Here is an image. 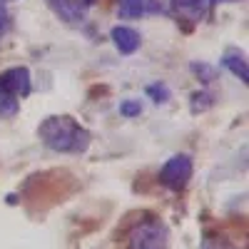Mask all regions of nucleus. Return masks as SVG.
<instances>
[{"mask_svg": "<svg viewBox=\"0 0 249 249\" xmlns=\"http://www.w3.org/2000/svg\"><path fill=\"white\" fill-rule=\"evenodd\" d=\"M37 137L48 150L57 155H82L92 142L90 130L72 115H48L37 124Z\"/></svg>", "mask_w": 249, "mask_h": 249, "instance_id": "obj_1", "label": "nucleus"}, {"mask_svg": "<svg viewBox=\"0 0 249 249\" xmlns=\"http://www.w3.org/2000/svg\"><path fill=\"white\" fill-rule=\"evenodd\" d=\"M33 92L30 70L25 65H15L0 72V117H15L20 112V100Z\"/></svg>", "mask_w": 249, "mask_h": 249, "instance_id": "obj_2", "label": "nucleus"}, {"mask_svg": "<svg viewBox=\"0 0 249 249\" xmlns=\"http://www.w3.org/2000/svg\"><path fill=\"white\" fill-rule=\"evenodd\" d=\"M127 249H170V227L162 217L140 219L127 237Z\"/></svg>", "mask_w": 249, "mask_h": 249, "instance_id": "obj_3", "label": "nucleus"}, {"mask_svg": "<svg viewBox=\"0 0 249 249\" xmlns=\"http://www.w3.org/2000/svg\"><path fill=\"white\" fill-rule=\"evenodd\" d=\"M195 175V162H192V155H172L167 162L160 167V184L164 187V190H170V192H184L187 190V184H190Z\"/></svg>", "mask_w": 249, "mask_h": 249, "instance_id": "obj_4", "label": "nucleus"}, {"mask_svg": "<svg viewBox=\"0 0 249 249\" xmlns=\"http://www.w3.org/2000/svg\"><path fill=\"white\" fill-rule=\"evenodd\" d=\"M97 0H45V5L65 25H82Z\"/></svg>", "mask_w": 249, "mask_h": 249, "instance_id": "obj_5", "label": "nucleus"}, {"mask_svg": "<svg viewBox=\"0 0 249 249\" xmlns=\"http://www.w3.org/2000/svg\"><path fill=\"white\" fill-rule=\"evenodd\" d=\"M110 37H112V43H115L120 55H135L142 45V35L130 25H115L110 30Z\"/></svg>", "mask_w": 249, "mask_h": 249, "instance_id": "obj_6", "label": "nucleus"}, {"mask_svg": "<svg viewBox=\"0 0 249 249\" xmlns=\"http://www.w3.org/2000/svg\"><path fill=\"white\" fill-rule=\"evenodd\" d=\"M172 15H177L179 20H190V23H202L207 15V0H170Z\"/></svg>", "mask_w": 249, "mask_h": 249, "instance_id": "obj_7", "label": "nucleus"}, {"mask_svg": "<svg viewBox=\"0 0 249 249\" xmlns=\"http://www.w3.org/2000/svg\"><path fill=\"white\" fill-rule=\"evenodd\" d=\"M222 68L224 70H230L242 85H247L249 82V65H247V55H244V50H239V48H227L224 53H222Z\"/></svg>", "mask_w": 249, "mask_h": 249, "instance_id": "obj_8", "label": "nucleus"}, {"mask_svg": "<svg viewBox=\"0 0 249 249\" xmlns=\"http://www.w3.org/2000/svg\"><path fill=\"white\" fill-rule=\"evenodd\" d=\"M117 15L122 20H132V18L150 15L147 13V0H117Z\"/></svg>", "mask_w": 249, "mask_h": 249, "instance_id": "obj_9", "label": "nucleus"}, {"mask_svg": "<svg viewBox=\"0 0 249 249\" xmlns=\"http://www.w3.org/2000/svg\"><path fill=\"white\" fill-rule=\"evenodd\" d=\"M199 249H239V247L222 232H204L199 239Z\"/></svg>", "mask_w": 249, "mask_h": 249, "instance_id": "obj_10", "label": "nucleus"}, {"mask_svg": "<svg viewBox=\"0 0 249 249\" xmlns=\"http://www.w3.org/2000/svg\"><path fill=\"white\" fill-rule=\"evenodd\" d=\"M214 107V92L210 90H197L190 95V112L192 115H202L207 110H212Z\"/></svg>", "mask_w": 249, "mask_h": 249, "instance_id": "obj_11", "label": "nucleus"}, {"mask_svg": "<svg viewBox=\"0 0 249 249\" xmlns=\"http://www.w3.org/2000/svg\"><path fill=\"white\" fill-rule=\"evenodd\" d=\"M190 70L199 77V82H202V85H212V82L217 80V68L214 65H210V62H197V60H192L190 62Z\"/></svg>", "mask_w": 249, "mask_h": 249, "instance_id": "obj_12", "label": "nucleus"}, {"mask_svg": "<svg viewBox=\"0 0 249 249\" xmlns=\"http://www.w3.org/2000/svg\"><path fill=\"white\" fill-rule=\"evenodd\" d=\"M144 95H147V97L155 102V105H164V102L172 97V90L164 85V82H152V85H147Z\"/></svg>", "mask_w": 249, "mask_h": 249, "instance_id": "obj_13", "label": "nucleus"}, {"mask_svg": "<svg viewBox=\"0 0 249 249\" xmlns=\"http://www.w3.org/2000/svg\"><path fill=\"white\" fill-rule=\"evenodd\" d=\"M120 115L127 117V120L140 117L142 115V102L140 100H124V102H120Z\"/></svg>", "mask_w": 249, "mask_h": 249, "instance_id": "obj_14", "label": "nucleus"}, {"mask_svg": "<svg viewBox=\"0 0 249 249\" xmlns=\"http://www.w3.org/2000/svg\"><path fill=\"white\" fill-rule=\"evenodd\" d=\"M8 5H0V40H3V35L10 30V15L5 10Z\"/></svg>", "mask_w": 249, "mask_h": 249, "instance_id": "obj_15", "label": "nucleus"}, {"mask_svg": "<svg viewBox=\"0 0 249 249\" xmlns=\"http://www.w3.org/2000/svg\"><path fill=\"white\" fill-rule=\"evenodd\" d=\"M222 3H242V0H207V8H217Z\"/></svg>", "mask_w": 249, "mask_h": 249, "instance_id": "obj_16", "label": "nucleus"}, {"mask_svg": "<svg viewBox=\"0 0 249 249\" xmlns=\"http://www.w3.org/2000/svg\"><path fill=\"white\" fill-rule=\"evenodd\" d=\"M10 3H15V0H0V5H10Z\"/></svg>", "mask_w": 249, "mask_h": 249, "instance_id": "obj_17", "label": "nucleus"}]
</instances>
